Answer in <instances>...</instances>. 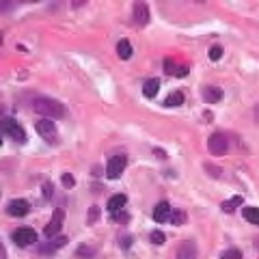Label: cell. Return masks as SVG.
Instances as JSON below:
<instances>
[{
  "mask_svg": "<svg viewBox=\"0 0 259 259\" xmlns=\"http://www.w3.org/2000/svg\"><path fill=\"white\" fill-rule=\"evenodd\" d=\"M74 177H71V175H67V173H65L63 175V186H65V188H74Z\"/></svg>",
  "mask_w": 259,
  "mask_h": 259,
  "instance_id": "obj_26",
  "label": "cell"
},
{
  "mask_svg": "<svg viewBox=\"0 0 259 259\" xmlns=\"http://www.w3.org/2000/svg\"><path fill=\"white\" fill-rule=\"evenodd\" d=\"M134 22L139 24V26H147L149 24V7L145 3L134 5Z\"/></svg>",
  "mask_w": 259,
  "mask_h": 259,
  "instance_id": "obj_9",
  "label": "cell"
},
{
  "mask_svg": "<svg viewBox=\"0 0 259 259\" xmlns=\"http://www.w3.org/2000/svg\"><path fill=\"white\" fill-rule=\"evenodd\" d=\"M28 201L26 199H13L9 205H7V214L9 216H15V218H22V216H26L28 214Z\"/></svg>",
  "mask_w": 259,
  "mask_h": 259,
  "instance_id": "obj_7",
  "label": "cell"
},
{
  "mask_svg": "<svg viewBox=\"0 0 259 259\" xmlns=\"http://www.w3.org/2000/svg\"><path fill=\"white\" fill-rule=\"evenodd\" d=\"M125 203H127V197H125V194H112V197L108 199L106 207H108V212H119V209L123 207Z\"/></svg>",
  "mask_w": 259,
  "mask_h": 259,
  "instance_id": "obj_12",
  "label": "cell"
},
{
  "mask_svg": "<svg viewBox=\"0 0 259 259\" xmlns=\"http://www.w3.org/2000/svg\"><path fill=\"white\" fill-rule=\"evenodd\" d=\"M78 255H80V257H84V255H87V257H93L95 250H93L91 246H80V248H78Z\"/></svg>",
  "mask_w": 259,
  "mask_h": 259,
  "instance_id": "obj_24",
  "label": "cell"
},
{
  "mask_svg": "<svg viewBox=\"0 0 259 259\" xmlns=\"http://www.w3.org/2000/svg\"><path fill=\"white\" fill-rule=\"evenodd\" d=\"M11 238L18 246H30L37 242V233H35V229H30V227H20V229L13 231Z\"/></svg>",
  "mask_w": 259,
  "mask_h": 259,
  "instance_id": "obj_3",
  "label": "cell"
},
{
  "mask_svg": "<svg viewBox=\"0 0 259 259\" xmlns=\"http://www.w3.org/2000/svg\"><path fill=\"white\" fill-rule=\"evenodd\" d=\"M242 201H244V199H242L240 194H238V197H231L229 201H225V203H223V209H225V212H233L238 205H242Z\"/></svg>",
  "mask_w": 259,
  "mask_h": 259,
  "instance_id": "obj_20",
  "label": "cell"
},
{
  "mask_svg": "<svg viewBox=\"0 0 259 259\" xmlns=\"http://www.w3.org/2000/svg\"><path fill=\"white\" fill-rule=\"evenodd\" d=\"M65 244H67V238H65V236H59V238L50 240L48 244H44V246H41V253H44V255H50V253H54L56 248H61V246H65Z\"/></svg>",
  "mask_w": 259,
  "mask_h": 259,
  "instance_id": "obj_14",
  "label": "cell"
},
{
  "mask_svg": "<svg viewBox=\"0 0 259 259\" xmlns=\"http://www.w3.org/2000/svg\"><path fill=\"white\" fill-rule=\"evenodd\" d=\"M97 212H100L97 207H91V223H95V221H97Z\"/></svg>",
  "mask_w": 259,
  "mask_h": 259,
  "instance_id": "obj_27",
  "label": "cell"
},
{
  "mask_svg": "<svg viewBox=\"0 0 259 259\" xmlns=\"http://www.w3.org/2000/svg\"><path fill=\"white\" fill-rule=\"evenodd\" d=\"M242 216H244L248 223L259 225V209L257 207H244V209H242Z\"/></svg>",
  "mask_w": 259,
  "mask_h": 259,
  "instance_id": "obj_18",
  "label": "cell"
},
{
  "mask_svg": "<svg viewBox=\"0 0 259 259\" xmlns=\"http://www.w3.org/2000/svg\"><path fill=\"white\" fill-rule=\"evenodd\" d=\"M32 110L44 115L46 119H63L65 117V106L61 102L52 100V97H35L32 100Z\"/></svg>",
  "mask_w": 259,
  "mask_h": 259,
  "instance_id": "obj_1",
  "label": "cell"
},
{
  "mask_svg": "<svg viewBox=\"0 0 259 259\" xmlns=\"http://www.w3.org/2000/svg\"><path fill=\"white\" fill-rule=\"evenodd\" d=\"M171 216H173V212H171V205H168L166 201H162V203H158L153 207V221L156 223H166Z\"/></svg>",
  "mask_w": 259,
  "mask_h": 259,
  "instance_id": "obj_10",
  "label": "cell"
},
{
  "mask_svg": "<svg viewBox=\"0 0 259 259\" xmlns=\"http://www.w3.org/2000/svg\"><path fill=\"white\" fill-rule=\"evenodd\" d=\"M151 242H153V244H164V233H162V231H153L151 233Z\"/></svg>",
  "mask_w": 259,
  "mask_h": 259,
  "instance_id": "obj_22",
  "label": "cell"
},
{
  "mask_svg": "<svg viewBox=\"0 0 259 259\" xmlns=\"http://www.w3.org/2000/svg\"><path fill=\"white\" fill-rule=\"evenodd\" d=\"M63 221H65V212H63V209H56L54 216H52V221L46 225L44 233H46V236L50 238V240L56 238V236H59V231H61V227H63Z\"/></svg>",
  "mask_w": 259,
  "mask_h": 259,
  "instance_id": "obj_6",
  "label": "cell"
},
{
  "mask_svg": "<svg viewBox=\"0 0 259 259\" xmlns=\"http://www.w3.org/2000/svg\"><path fill=\"white\" fill-rule=\"evenodd\" d=\"M164 71H166V74L168 76H186V74H188V67H180V65H177L173 59H166L164 61Z\"/></svg>",
  "mask_w": 259,
  "mask_h": 259,
  "instance_id": "obj_13",
  "label": "cell"
},
{
  "mask_svg": "<svg viewBox=\"0 0 259 259\" xmlns=\"http://www.w3.org/2000/svg\"><path fill=\"white\" fill-rule=\"evenodd\" d=\"M207 149H209V153H214V156H225L227 149H229L227 136L221 134V132L212 134V136H209V141H207Z\"/></svg>",
  "mask_w": 259,
  "mask_h": 259,
  "instance_id": "obj_4",
  "label": "cell"
},
{
  "mask_svg": "<svg viewBox=\"0 0 259 259\" xmlns=\"http://www.w3.org/2000/svg\"><path fill=\"white\" fill-rule=\"evenodd\" d=\"M115 221H117V223H119V221L127 223V214H117V216H115Z\"/></svg>",
  "mask_w": 259,
  "mask_h": 259,
  "instance_id": "obj_28",
  "label": "cell"
},
{
  "mask_svg": "<svg viewBox=\"0 0 259 259\" xmlns=\"http://www.w3.org/2000/svg\"><path fill=\"white\" fill-rule=\"evenodd\" d=\"M184 221H186V216H184L182 209H177V212H173V223H175V225H182Z\"/></svg>",
  "mask_w": 259,
  "mask_h": 259,
  "instance_id": "obj_25",
  "label": "cell"
},
{
  "mask_svg": "<svg viewBox=\"0 0 259 259\" xmlns=\"http://www.w3.org/2000/svg\"><path fill=\"white\" fill-rule=\"evenodd\" d=\"M125 164H127L125 156H112L108 160V164H106V177H108V180H117V177L123 173Z\"/></svg>",
  "mask_w": 259,
  "mask_h": 259,
  "instance_id": "obj_5",
  "label": "cell"
},
{
  "mask_svg": "<svg viewBox=\"0 0 259 259\" xmlns=\"http://www.w3.org/2000/svg\"><path fill=\"white\" fill-rule=\"evenodd\" d=\"M221 56H223V48L221 46H214L212 50H209V59H212V61H218Z\"/></svg>",
  "mask_w": 259,
  "mask_h": 259,
  "instance_id": "obj_21",
  "label": "cell"
},
{
  "mask_svg": "<svg viewBox=\"0 0 259 259\" xmlns=\"http://www.w3.org/2000/svg\"><path fill=\"white\" fill-rule=\"evenodd\" d=\"M177 259H197L194 244H190V242H182L180 248H177Z\"/></svg>",
  "mask_w": 259,
  "mask_h": 259,
  "instance_id": "obj_11",
  "label": "cell"
},
{
  "mask_svg": "<svg viewBox=\"0 0 259 259\" xmlns=\"http://www.w3.org/2000/svg\"><path fill=\"white\" fill-rule=\"evenodd\" d=\"M117 52H119V56H121L123 61H127L130 56H132V46H130L127 39H121L119 46H117Z\"/></svg>",
  "mask_w": 259,
  "mask_h": 259,
  "instance_id": "obj_17",
  "label": "cell"
},
{
  "mask_svg": "<svg viewBox=\"0 0 259 259\" xmlns=\"http://www.w3.org/2000/svg\"><path fill=\"white\" fill-rule=\"evenodd\" d=\"M182 104H184V93H180V91L171 93L164 100V106H182Z\"/></svg>",
  "mask_w": 259,
  "mask_h": 259,
  "instance_id": "obj_19",
  "label": "cell"
},
{
  "mask_svg": "<svg viewBox=\"0 0 259 259\" xmlns=\"http://www.w3.org/2000/svg\"><path fill=\"white\" fill-rule=\"evenodd\" d=\"M223 259H242V253L236 248H231V250H227V253L223 255Z\"/></svg>",
  "mask_w": 259,
  "mask_h": 259,
  "instance_id": "obj_23",
  "label": "cell"
},
{
  "mask_svg": "<svg viewBox=\"0 0 259 259\" xmlns=\"http://www.w3.org/2000/svg\"><path fill=\"white\" fill-rule=\"evenodd\" d=\"M3 132L9 136V139H13L15 143H24V141H26V132H24V127L15 119H9V117L3 119Z\"/></svg>",
  "mask_w": 259,
  "mask_h": 259,
  "instance_id": "obj_2",
  "label": "cell"
},
{
  "mask_svg": "<svg viewBox=\"0 0 259 259\" xmlns=\"http://www.w3.org/2000/svg\"><path fill=\"white\" fill-rule=\"evenodd\" d=\"M158 89H160V80L158 78H149L147 82H145V87H143V93H145V97H156Z\"/></svg>",
  "mask_w": 259,
  "mask_h": 259,
  "instance_id": "obj_16",
  "label": "cell"
},
{
  "mask_svg": "<svg viewBox=\"0 0 259 259\" xmlns=\"http://www.w3.org/2000/svg\"><path fill=\"white\" fill-rule=\"evenodd\" d=\"M37 132H39V136H44L46 141H56V127L52 123V119L37 121Z\"/></svg>",
  "mask_w": 259,
  "mask_h": 259,
  "instance_id": "obj_8",
  "label": "cell"
},
{
  "mask_svg": "<svg viewBox=\"0 0 259 259\" xmlns=\"http://www.w3.org/2000/svg\"><path fill=\"white\" fill-rule=\"evenodd\" d=\"M221 97H223V91L218 87H205L203 89V100L207 104H216V102H221Z\"/></svg>",
  "mask_w": 259,
  "mask_h": 259,
  "instance_id": "obj_15",
  "label": "cell"
}]
</instances>
